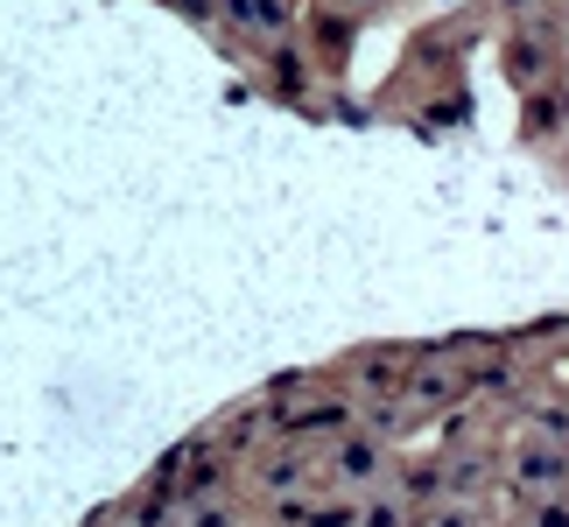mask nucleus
<instances>
[{
	"label": "nucleus",
	"mask_w": 569,
	"mask_h": 527,
	"mask_svg": "<svg viewBox=\"0 0 569 527\" xmlns=\"http://www.w3.org/2000/svg\"><path fill=\"white\" fill-rule=\"evenodd\" d=\"M520 527H569V493H549V499H520Z\"/></svg>",
	"instance_id": "obj_7"
},
{
	"label": "nucleus",
	"mask_w": 569,
	"mask_h": 527,
	"mask_svg": "<svg viewBox=\"0 0 569 527\" xmlns=\"http://www.w3.org/2000/svg\"><path fill=\"white\" fill-rule=\"evenodd\" d=\"M492 8H507V21H513V14H535V8H549V0H492Z\"/></svg>",
	"instance_id": "obj_8"
},
{
	"label": "nucleus",
	"mask_w": 569,
	"mask_h": 527,
	"mask_svg": "<svg viewBox=\"0 0 569 527\" xmlns=\"http://www.w3.org/2000/svg\"><path fill=\"white\" fill-rule=\"evenodd\" d=\"M499 478L513 486V499H549L569 486V450L549 444V436H535V429H520L507 457H499Z\"/></svg>",
	"instance_id": "obj_3"
},
{
	"label": "nucleus",
	"mask_w": 569,
	"mask_h": 527,
	"mask_svg": "<svg viewBox=\"0 0 569 527\" xmlns=\"http://www.w3.org/2000/svg\"><path fill=\"white\" fill-rule=\"evenodd\" d=\"M310 465H317V493L366 499V493H380L387 471H393V436L380 422H366V415H352V422H345Z\"/></svg>",
	"instance_id": "obj_1"
},
{
	"label": "nucleus",
	"mask_w": 569,
	"mask_h": 527,
	"mask_svg": "<svg viewBox=\"0 0 569 527\" xmlns=\"http://www.w3.org/2000/svg\"><path fill=\"white\" fill-rule=\"evenodd\" d=\"M562 120H569V84H562V78L535 84V92H520V141H549Z\"/></svg>",
	"instance_id": "obj_5"
},
{
	"label": "nucleus",
	"mask_w": 569,
	"mask_h": 527,
	"mask_svg": "<svg viewBox=\"0 0 569 527\" xmlns=\"http://www.w3.org/2000/svg\"><path fill=\"white\" fill-rule=\"evenodd\" d=\"M499 71L513 78V92H535V84L562 78V29H556L549 8L507 21V36H499Z\"/></svg>",
	"instance_id": "obj_2"
},
{
	"label": "nucleus",
	"mask_w": 569,
	"mask_h": 527,
	"mask_svg": "<svg viewBox=\"0 0 569 527\" xmlns=\"http://www.w3.org/2000/svg\"><path fill=\"white\" fill-rule=\"evenodd\" d=\"M408 359H415V351H387V345L352 351V359L338 366L345 401H352V408H393V401H401V380H408Z\"/></svg>",
	"instance_id": "obj_4"
},
{
	"label": "nucleus",
	"mask_w": 569,
	"mask_h": 527,
	"mask_svg": "<svg viewBox=\"0 0 569 527\" xmlns=\"http://www.w3.org/2000/svg\"><path fill=\"white\" fill-rule=\"evenodd\" d=\"M422 527H486V507L478 499H436L422 514Z\"/></svg>",
	"instance_id": "obj_6"
}]
</instances>
